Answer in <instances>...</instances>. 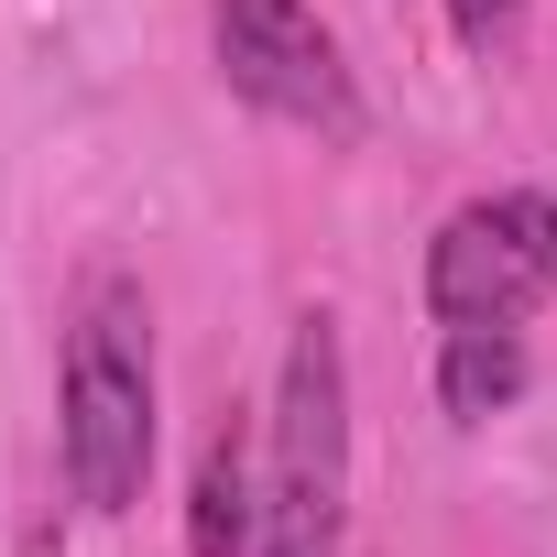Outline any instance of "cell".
Listing matches in <instances>:
<instances>
[{
  "mask_svg": "<svg viewBox=\"0 0 557 557\" xmlns=\"http://www.w3.org/2000/svg\"><path fill=\"white\" fill-rule=\"evenodd\" d=\"M55 470L77 513H132L153 481V307L132 273H88L66 307V372H55Z\"/></svg>",
  "mask_w": 557,
  "mask_h": 557,
  "instance_id": "6da1fadb",
  "label": "cell"
},
{
  "mask_svg": "<svg viewBox=\"0 0 557 557\" xmlns=\"http://www.w3.org/2000/svg\"><path fill=\"white\" fill-rule=\"evenodd\" d=\"M350 535V350L339 318L307 307L262 416V546L251 557H339Z\"/></svg>",
  "mask_w": 557,
  "mask_h": 557,
  "instance_id": "7a4b0ae2",
  "label": "cell"
},
{
  "mask_svg": "<svg viewBox=\"0 0 557 557\" xmlns=\"http://www.w3.org/2000/svg\"><path fill=\"white\" fill-rule=\"evenodd\" d=\"M208 55H219V88L251 99L262 121L318 132V143H361V88L339 66V34L307 0H208Z\"/></svg>",
  "mask_w": 557,
  "mask_h": 557,
  "instance_id": "3957f363",
  "label": "cell"
},
{
  "mask_svg": "<svg viewBox=\"0 0 557 557\" xmlns=\"http://www.w3.org/2000/svg\"><path fill=\"white\" fill-rule=\"evenodd\" d=\"M557 285V197L492 186L437 219L426 240V318L437 329H524V307Z\"/></svg>",
  "mask_w": 557,
  "mask_h": 557,
  "instance_id": "277c9868",
  "label": "cell"
},
{
  "mask_svg": "<svg viewBox=\"0 0 557 557\" xmlns=\"http://www.w3.org/2000/svg\"><path fill=\"white\" fill-rule=\"evenodd\" d=\"M251 546H262V481H251L240 416H219L186 481V557H251Z\"/></svg>",
  "mask_w": 557,
  "mask_h": 557,
  "instance_id": "5b68a950",
  "label": "cell"
},
{
  "mask_svg": "<svg viewBox=\"0 0 557 557\" xmlns=\"http://www.w3.org/2000/svg\"><path fill=\"white\" fill-rule=\"evenodd\" d=\"M524 394V339L513 329H437V405L459 426H492Z\"/></svg>",
  "mask_w": 557,
  "mask_h": 557,
  "instance_id": "8992f818",
  "label": "cell"
},
{
  "mask_svg": "<svg viewBox=\"0 0 557 557\" xmlns=\"http://www.w3.org/2000/svg\"><path fill=\"white\" fill-rule=\"evenodd\" d=\"M524 12H535V0H448V34H459V55H503L513 34H524Z\"/></svg>",
  "mask_w": 557,
  "mask_h": 557,
  "instance_id": "52a82bcc",
  "label": "cell"
}]
</instances>
